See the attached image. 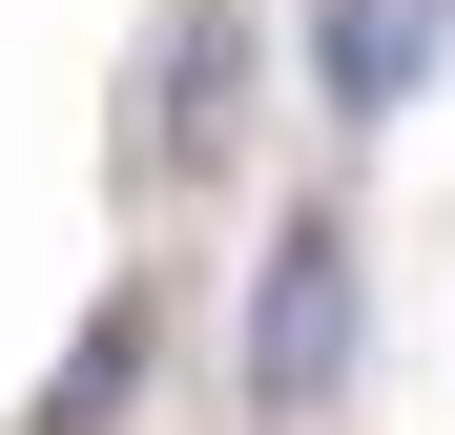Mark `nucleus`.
<instances>
[{"label":"nucleus","mask_w":455,"mask_h":435,"mask_svg":"<svg viewBox=\"0 0 455 435\" xmlns=\"http://www.w3.org/2000/svg\"><path fill=\"white\" fill-rule=\"evenodd\" d=\"M249 394L269 415H331L352 394V229H331V207H290L269 270H249Z\"/></svg>","instance_id":"f03ea898"},{"label":"nucleus","mask_w":455,"mask_h":435,"mask_svg":"<svg viewBox=\"0 0 455 435\" xmlns=\"http://www.w3.org/2000/svg\"><path fill=\"white\" fill-rule=\"evenodd\" d=\"M228 62H249V0H166L145 21V62H124V187L145 207L228 166Z\"/></svg>","instance_id":"f257e3e1"},{"label":"nucleus","mask_w":455,"mask_h":435,"mask_svg":"<svg viewBox=\"0 0 455 435\" xmlns=\"http://www.w3.org/2000/svg\"><path fill=\"white\" fill-rule=\"evenodd\" d=\"M124 394H145V290H104V311H84V352L42 374V435H104Z\"/></svg>","instance_id":"20e7f679"},{"label":"nucleus","mask_w":455,"mask_h":435,"mask_svg":"<svg viewBox=\"0 0 455 435\" xmlns=\"http://www.w3.org/2000/svg\"><path fill=\"white\" fill-rule=\"evenodd\" d=\"M435 62H455V0H311V84H331V125H394Z\"/></svg>","instance_id":"7ed1b4c3"}]
</instances>
